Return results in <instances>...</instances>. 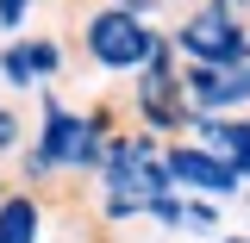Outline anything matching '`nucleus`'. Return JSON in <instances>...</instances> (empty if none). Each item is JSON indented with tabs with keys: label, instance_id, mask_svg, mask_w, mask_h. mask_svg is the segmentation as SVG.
I'll return each instance as SVG.
<instances>
[{
	"label": "nucleus",
	"instance_id": "f257e3e1",
	"mask_svg": "<svg viewBox=\"0 0 250 243\" xmlns=\"http://www.w3.org/2000/svg\"><path fill=\"white\" fill-rule=\"evenodd\" d=\"M119 137L113 106H69L62 93H38V137L31 150L57 175H100V156Z\"/></svg>",
	"mask_w": 250,
	"mask_h": 243
},
{
	"label": "nucleus",
	"instance_id": "f03ea898",
	"mask_svg": "<svg viewBox=\"0 0 250 243\" xmlns=\"http://www.w3.org/2000/svg\"><path fill=\"white\" fill-rule=\"evenodd\" d=\"M163 37H169L175 62H194V69H238V62H250V19L225 13L219 0H200Z\"/></svg>",
	"mask_w": 250,
	"mask_h": 243
},
{
	"label": "nucleus",
	"instance_id": "7ed1b4c3",
	"mask_svg": "<svg viewBox=\"0 0 250 243\" xmlns=\"http://www.w3.org/2000/svg\"><path fill=\"white\" fill-rule=\"evenodd\" d=\"M156 44H163V31L144 25V19H131V13H119L113 0H106V6H94L88 19H82V50H88V62L100 69V75L131 81V75L150 62Z\"/></svg>",
	"mask_w": 250,
	"mask_h": 243
},
{
	"label": "nucleus",
	"instance_id": "20e7f679",
	"mask_svg": "<svg viewBox=\"0 0 250 243\" xmlns=\"http://www.w3.org/2000/svg\"><path fill=\"white\" fill-rule=\"evenodd\" d=\"M163 175H169V187H175L182 200H207V206L244 200V181H238L213 150H200V144H188V137L163 144Z\"/></svg>",
	"mask_w": 250,
	"mask_h": 243
},
{
	"label": "nucleus",
	"instance_id": "39448f33",
	"mask_svg": "<svg viewBox=\"0 0 250 243\" xmlns=\"http://www.w3.org/2000/svg\"><path fill=\"white\" fill-rule=\"evenodd\" d=\"M182 137L200 144V150H213L219 162L250 187V112H244V119H188Z\"/></svg>",
	"mask_w": 250,
	"mask_h": 243
},
{
	"label": "nucleus",
	"instance_id": "423d86ee",
	"mask_svg": "<svg viewBox=\"0 0 250 243\" xmlns=\"http://www.w3.org/2000/svg\"><path fill=\"white\" fill-rule=\"evenodd\" d=\"M0 243H50V206H44V193H25V187L0 193Z\"/></svg>",
	"mask_w": 250,
	"mask_h": 243
},
{
	"label": "nucleus",
	"instance_id": "0eeeda50",
	"mask_svg": "<svg viewBox=\"0 0 250 243\" xmlns=\"http://www.w3.org/2000/svg\"><path fill=\"white\" fill-rule=\"evenodd\" d=\"M244 112H250V62L213 69V106H207V119H244Z\"/></svg>",
	"mask_w": 250,
	"mask_h": 243
},
{
	"label": "nucleus",
	"instance_id": "6e6552de",
	"mask_svg": "<svg viewBox=\"0 0 250 243\" xmlns=\"http://www.w3.org/2000/svg\"><path fill=\"white\" fill-rule=\"evenodd\" d=\"M19 50H25V69H31V81H38V93L50 88V81L62 75V62H69V50H62L57 37H25Z\"/></svg>",
	"mask_w": 250,
	"mask_h": 243
},
{
	"label": "nucleus",
	"instance_id": "1a4fd4ad",
	"mask_svg": "<svg viewBox=\"0 0 250 243\" xmlns=\"http://www.w3.org/2000/svg\"><path fill=\"white\" fill-rule=\"evenodd\" d=\"M0 81H6L13 93H38V81H31L25 50H19V44H0Z\"/></svg>",
	"mask_w": 250,
	"mask_h": 243
},
{
	"label": "nucleus",
	"instance_id": "9d476101",
	"mask_svg": "<svg viewBox=\"0 0 250 243\" xmlns=\"http://www.w3.org/2000/svg\"><path fill=\"white\" fill-rule=\"evenodd\" d=\"M182 231H194V237H219V206H207V200H182Z\"/></svg>",
	"mask_w": 250,
	"mask_h": 243
},
{
	"label": "nucleus",
	"instance_id": "9b49d317",
	"mask_svg": "<svg viewBox=\"0 0 250 243\" xmlns=\"http://www.w3.org/2000/svg\"><path fill=\"white\" fill-rule=\"evenodd\" d=\"M19 150H25V125L13 106H0V156H19Z\"/></svg>",
	"mask_w": 250,
	"mask_h": 243
},
{
	"label": "nucleus",
	"instance_id": "f8f14e48",
	"mask_svg": "<svg viewBox=\"0 0 250 243\" xmlns=\"http://www.w3.org/2000/svg\"><path fill=\"white\" fill-rule=\"evenodd\" d=\"M144 218H156L163 231H182V193H163V200H150V206H144Z\"/></svg>",
	"mask_w": 250,
	"mask_h": 243
},
{
	"label": "nucleus",
	"instance_id": "ddd939ff",
	"mask_svg": "<svg viewBox=\"0 0 250 243\" xmlns=\"http://www.w3.org/2000/svg\"><path fill=\"white\" fill-rule=\"evenodd\" d=\"M31 6H38V0H0V31H6V37H19L25 19H31Z\"/></svg>",
	"mask_w": 250,
	"mask_h": 243
},
{
	"label": "nucleus",
	"instance_id": "4468645a",
	"mask_svg": "<svg viewBox=\"0 0 250 243\" xmlns=\"http://www.w3.org/2000/svg\"><path fill=\"white\" fill-rule=\"evenodd\" d=\"M213 243H250V231H231V237H225V231H219Z\"/></svg>",
	"mask_w": 250,
	"mask_h": 243
},
{
	"label": "nucleus",
	"instance_id": "2eb2a0df",
	"mask_svg": "<svg viewBox=\"0 0 250 243\" xmlns=\"http://www.w3.org/2000/svg\"><path fill=\"white\" fill-rule=\"evenodd\" d=\"M0 193H6V168H0Z\"/></svg>",
	"mask_w": 250,
	"mask_h": 243
}]
</instances>
